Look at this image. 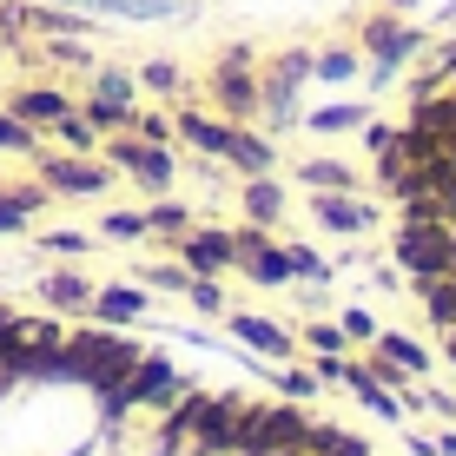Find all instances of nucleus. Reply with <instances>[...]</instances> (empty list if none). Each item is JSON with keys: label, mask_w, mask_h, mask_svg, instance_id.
<instances>
[{"label": "nucleus", "mask_w": 456, "mask_h": 456, "mask_svg": "<svg viewBox=\"0 0 456 456\" xmlns=\"http://www.w3.org/2000/svg\"><path fill=\"white\" fill-rule=\"evenodd\" d=\"M239 397H206V390H185L179 403L166 411V444H199V456L232 450V430H239Z\"/></svg>", "instance_id": "f257e3e1"}, {"label": "nucleus", "mask_w": 456, "mask_h": 456, "mask_svg": "<svg viewBox=\"0 0 456 456\" xmlns=\"http://www.w3.org/2000/svg\"><path fill=\"white\" fill-rule=\"evenodd\" d=\"M390 258L411 272V285L450 278V272H456V225H450V218H397Z\"/></svg>", "instance_id": "f03ea898"}, {"label": "nucleus", "mask_w": 456, "mask_h": 456, "mask_svg": "<svg viewBox=\"0 0 456 456\" xmlns=\"http://www.w3.org/2000/svg\"><path fill=\"white\" fill-rule=\"evenodd\" d=\"M67 357H73V384H86V390H119L126 384V370L139 364V344L133 338H113V331H73L67 338Z\"/></svg>", "instance_id": "7ed1b4c3"}, {"label": "nucleus", "mask_w": 456, "mask_h": 456, "mask_svg": "<svg viewBox=\"0 0 456 456\" xmlns=\"http://www.w3.org/2000/svg\"><path fill=\"white\" fill-rule=\"evenodd\" d=\"M311 417L305 411H285V403H272V411H239V430H232V456H285L305 444Z\"/></svg>", "instance_id": "20e7f679"}, {"label": "nucleus", "mask_w": 456, "mask_h": 456, "mask_svg": "<svg viewBox=\"0 0 456 456\" xmlns=\"http://www.w3.org/2000/svg\"><path fill=\"white\" fill-rule=\"evenodd\" d=\"M206 86H212L218 113H225L232 126H251V119H258V53H251V46H225Z\"/></svg>", "instance_id": "39448f33"}, {"label": "nucleus", "mask_w": 456, "mask_h": 456, "mask_svg": "<svg viewBox=\"0 0 456 456\" xmlns=\"http://www.w3.org/2000/svg\"><path fill=\"white\" fill-rule=\"evenodd\" d=\"M100 159L126 172V179H139L146 192H172V179H179V159H172V146H152V139H139V133H113V139H100Z\"/></svg>", "instance_id": "423d86ee"}, {"label": "nucleus", "mask_w": 456, "mask_h": 456, "mask_svg": "<svg viewBox=\"0 0 456 456\" xmlns=\"http://www.w3.org/2000/svg\"><path fill=\"white\" fill-rule=\"evenodd\" d=\"M357 46L370 53V73H377V80H397L403 60L423 53V27H411L403 13H370V20L357 27Z\"/></svg>", "instance_id": "0eeeda50"}, {"label": "nucleus", "mask_w": 456, "mask_h": 456, "mask_svg": "<svg viewBox=\"0 0 456 456\" xmlns=\"http://www.w3.org/2000/svg\"><path fill=\"white\" fill-rule=\"evenodd\" d=\"M40 159V185L53 199H100L106 185H113V166H100L93 152H34Z\"/></svg>", "instance_id": "6e6552de"}, {"label": "nucleus", "mask_w": 456, "mask_h": 456, "mask_svg": "<svg viewBox=\"0 0 456 456\" xmlns=\"http://www.w3.org/2000/svg\"><path fill=\"white\" fill-rule=\"evenodd\" d=\"M172 245H179V265H185V272H199V278L239 272V239H232V232H218V225H185Z\"/></svg>", "instance_id": "1a4fd4ad"}, {"label": "nucleus", "mask_w": 456, "mask_h": 456, "mask_svg": "<svg viewBox=\"0 0 456 456\" xmlns=\"http://www.w3.org/2000/svg\"><path fill=\"white\" fill-rule=\"evenodd\" d=\"M311 212H318V225L344 232V239H357V232L377 225V206L357 199V192H311Z\"/></svg>", "instance_id": "9d476101"}, {"label": "nucleus", "mask_w": 456, "mask_h": 456, "mask_svg": "<svg viewBox=\"0 0 456 456\" xmlns=\"http://www.w3.org/2000/svg\"><path fill=\"white\" fill-rule=\"evenodd\" d=\"M7 113H13V119H27L34 133H46L53 119H67V113H73V100H67L60 86H13V93H7Z\"/></svg>", "instance_id": "9b49d317"}, {"label": "nucleus", "mask_w": 456, "mask_h": 456, "mask_svg": "<svg viewBox=\"0 0 456 456\" xmlns=\"http://www.w3.org/2000/svg\"><path fill=\"white\" fill-rule=\"evenodd\" d=\"M172 133H179L192 152H206V159H225L239 126H232V119H212V113H179V119H172Z\"/></svg>", "instance_id": "f8f14e48"}, {"label": "nucleus", "mask_w": 456, "mask_h": 456, "mask_svg": "<svg viewBox=\"0 0 456 456\" xmlns=\"http://www.w3.org/2000/svg\"><path fill=\"white\" fill-rule=\"evenodd\" d=\"M86 318L93 324H133V318H146V285H93Z\"/></svg>", "instance_id": "ddd939ff"}, {"label": "nucleus", "mask_w": 456, "mask_h": 456, "mask_svg": "<svg viewBox=\"0 0 456 456\" xmlns=\"http://www.w3.org/2000/svg\"><path fill=\"white\" fill-rule=\"evenodd\" d=\"M46 185L34 179V185H0V239H13V232H27V218L34 212H46Z\"/></svg>", "instance_id": "4468645a"}, {"label": "nucleus", "mask_w": 456, "mask_h": 456, "mask_svg": "<svg viewBox=\"0 0 456 456\" xmlns=\"http://www.w3.org/2000/svg\"><path fill=\"white\" fill-rule=\"evenodd\" d=\"M239 206H245L251 225H278V218H285V185H278L272 172H251L245 192H239Z\"/></svg>", "instance_id": "2eb2a0df"}, {"label": "nucleus", "mask_w": 456, "mask_h": 456, "mask_svg": "<svg viewBox=\"0 0 456 456\" xmlns=\"http://www.w3.org/2000/svg\"><path fill=\"white\" fill-rule=\"evenodd\" d=\"M225 166H232V172H245V179H251V172H278V146H272L265 133H251V126H239V133H232Z\"/></svg>", "instance_id": "dca6fc26"}, {"label": "nucleus", "mask_w": 456, "mask_h": 456, "mask_svg": "<svg viewBox=\"0 0 456 456\" xmlns=\"http://www.w3.org/2000/svg\"><path fill=\"white\" fill-rule=\"evenodd\" d=\"M40 305L46 311H86L93 305V278L86 272H46L40 278Z\"/></svg>", "instance_id": "f3484780"}, {"label": "nucleus", "mask_w": 456, "mask_h": 456, "mask_svg": "<svg viewBox=\"0 0 456 456\" xmlns=\"http://www.w3.org/2000/svg\"><path fill=\"white\" fill-rule=\"evenodd\" d=\"M232 338H239L245 351H258V357H291V331H278L272 318H251V311L232 318Z\"/></svg>", "instance_id": "a211bd4d"}, {"label": "nucleus", "mask_w": 456, "mask_h": 456, "mask_svg": "<svg viewBox=\"0 0 456 456\" xmlns=\"http://www.w3.org/2000/svg\"><path fill=\"white\" fill-rule=\"evenodd\" d=\"M60 7H80V13H119V20H172L179 0H60Z\"/></svg>", "instance_id": "6ab92c4d"}, {"label": "nucleus", "mask_w": 456, "mask_h": 456, "mask_svg": "<svg viewBox=\"0 0 456 456\" xmlns=\"http://www.w3.org/2000/svg\"><path fill=\"white\" fill-rule=\"evenodd\" d=\"M403 126H417V133H436V139H456V93H423Z\"/></svg>", "instance_id": "aec40b11"}, {"label": "nucleus", "mask_w": 456, "mask_h": 456, "mask_svg": "<svg viewBox=\"0 0 456 456\" xmlns=\"http://www.w3.org/2000/svg\"><path fill=\"white\" fill-rule=\"evenodd\" d=\"M297 179H305V192H357V166L344 159H305Z\"/></svg>", "instance_id": "412c9836"}, {"label": "nucleus", "mask_w": 456, "mask_h": 456, "mask_svg": "<svg viewBox=\"0 0 456 456\" xmlns=\"http://www.w3.org/2000/svg\"><path fill=\"white\" fill-rule=\"evenodd\" d=\"M86 100H113V106H133L139 100V80L126 67H86Z\"/></svg>", "instance_id": "4be33fe9"}, {"label": "nucleus", "mask_w": 456, "mask_h": 456, "mask_svg": "<svg viewBox=\"0 0 456 456\" xmlns=\"http://www.w3.org/2000/svg\"><path fill=\"white\" fill-rule=\"evenodd\" d=\"M377 357H384V364H397V370H430V351H423L417 338H403V331H377Z\"/></svg>", "instance_id": "5701e85b"}, {"label": "nucleus", "mask_w": 456, "mask_h": 456, "mask_svg": "<svg viewBox=\"0 0 456 456\" xmlns=\"http://www.w3.org/2000/svg\"><path fill=\"white\" fill-rule=\"evenodd\" d=\"M46 133L60 139V152H100V133H93V119L80 113V106H73L67 119H53V126H46Z\"/></svg>", "instance_id": "b1692460"}, {"label": "nucleus", "mask_w": 456, "mask_h": 456, "mask_svg": "<svg viewBox=\"0 0 456 456\" xmlns=\"http://www.w3.org/2000/svg\"><path fill=\"white\" fill-rule=\"evenodd\" d=\"M311 80H331V86L357 80V46H324V53H311Z\"/></svg>", "instance_id": "393cba45"}, {"label": "nucleus", "mask_w": 456, "mask_h": 456, "mask_svg": "<svg viewBox=\"0 0 456 456\" xmlns=\"http://www.w3.org/2000/svg\"><path fill=\"white\" fill-rule=\"evenodd\" d=\"M417 297H423V311H430L444 331H456V272H450V278H430V285H417Z\"/></svg>", "instance_id": "a878e982"}, {"label": "nucleus", "mask_w": 456, "mask_h": 456, "mask_svg": "<svg viewBox=\"0 0 456 456\" xmlns=\"http://www.w3.org/2000/svg\"><path fill=\"white\" fill-rule=\"evenodd\" d=\"M185 225H192V212H185L179 199H152L146 206V239H179Z\"/></svg>", "instance_id": "bb28decb"}, {"label": "nucleus", "mask_w": 456, "mask_h": 456, "mask_svg": "<svg viewBox=\"0 0 456 456\" xmlns=\"http://www.w3.org/2000/svg\"><path fill=\"white\" fill-rule=\"evenodd\" d=\"M80 113L93 119V133L113 139V133H133V113L139 106H113V100H80Z\"/></svg>", "instance_id": "cd10ccee"}, {"label": "nucleus", "mask_w": 456, "mask_h": 456, "mask_svg": "<svg viewBox=\"0 0 456 456\" xmlns=\"http://www.w3.org/2000/svg\"><path fill=\"white\" fill-rule=\"evenodd\" d=\"M450 80H456V40H444V46L430 53V67L417 73V100H423V93H444Z\"/></svg>", "instance_id": "c85d7f7f"}, {"label": "nucleus", "mask_w": 456, "mask_h": 456, "mask_svg": "<svg viewBox=\"0 0 456 456\" xmlns=\"http://www.w3.org/2000/svg\"><path fill=\"white\" fill-rule=\"evenodd\" d=\"M364 119H370L364 106H318V113H305V126H311V133H357Z\"/></svg>", "instance_id": "c756f323"}, {"label": "nucleus", "mask_w": 456, "mask_h": 456, "mask_svg": "<svg viewBox=\"0 0 456 456\" xmlns=\"http://www.w3.org/2000/svg\"><path fill=\"white\" fill-rule=\"evenodd\" d=\"M0 152H20V159H34V152H40V133L27 119H13L7 106H0Z\"/></svg>", "instance_id": "7c9ffc66"}, {"label": "nucleus", "mask_w": 456, "mask_h": 456, "mask_svg": "<svg viewBox=\"0 0 456 456\" xmlns=\"http://www.w3.org/2000/svg\"><path fill=\"white\" fill-rule=\"evenodd\" d=\"M133 80L146 86V93H179V86H185V73H179V60H146Z\"/></svg>", "instance_id": "2f4dec72"}, {"label": "nucleus", "mask_w": 456, "mask_h": 456, "mask_svg": "<svg viewBox=\"0 0 456 456\" xmlns=\"http://www.w3.org/2000/svg\"><path fill=\"white\" fill-rule=\"evenodd\" d=\"M100 232H106V239H119V245H133V239H146V212H106Z\"/></svg>", "instance_id": "473e14b6"}, {"label": "nucleus", "mask_w": 456, "mask_h": 456, "mask_svg": "<svg viewBox=\"0 0 456 456\" xmlns=\"http://www.w3.org/2000/svg\"><path fill=\"white\" fill-rule=\"evenodd\" d=\"M285 251H291V278H305V285H324V278H331V265H324L311 245H285Z\"/></svg>", "instance_id": "72a5a7b5"}, {"label": "nucleus", "mask_w": 456, "mask_h": 456, "mask_svg": "<svg viewBox=\"0 0 456 456\" xmlns=\"http://www.w3.org/2000/svg\"><path fill=\"white\" fill-rule=\"evenodd\" d=\"M146 291H179L185 297V285H192V272H185V265H146Z\"/></svg>", "instance_id": "f704fd0d"}, {"label": "nucleus", "mask_w": 456, "mask_h": 456, "mask_svg": "<svg viewBox=\"0 0 456 456\" xmlns=\"http://www.w3.org/2000/svg\"><path fill=\"white\" fill-rule=\"evenodd\" d=\"M40 251H53V258H86L93 239L86 232H40Z\"/></svg>", "instance_id": "c9c22d12"}, {"label": "nucleus", "mask_w": 456, "mask_h": 456, "mask_svg": "<svg viewBox=\"0 0 456 456\" xmlns=\"http://www.w3.org/2000/svg\"><path fill=\"white\" fill-rule=\"evenodd\" d=\"M185 297H192V311H212V318L225 311V291H218V278H199V272H192V285H185Z\"/></svg>", "instance_id": "e433bc0d"}, {"label": "nucleus", "mask_w": 456, "mask_h": 456, "mask_svg": "<svg viewBox=\"0 0 456 456\" xmlns=\"http://www.w3.org/2000/svg\"><path fill=\"white\" fill-rule=\"evenodd\" d=\"M305 344H311V351H324V357H344V344H351V338H344V324H311Z\"/></svg>", "instance_id": "4c0bfd02"}, {"label": "nucleus", "mask_w": 456, "mask_h": 456, "mask_svg": "<svg viewBox=\"0 0 456 456\" xmlns=\"http://www.w3.org/2000/svg\"><path fill=\"white\" fill-rule=\"evenodd\" d=\"M133 133H139V139H152V146H172V139H179L166 113H133Z\"/></svg>", "instance_id": "58836bf2"}, {"label": "nucleus", "mask_w": 456, "mask_h": 456, "mask_svg": "<svg viewBox=\"0 0 456 456\" xmlns=\"http://www.w3.org/2000/svg\"><path fill=\"white\" fill-rule=\"evenodd\" d=\"M338 324H344V338H351V344H377V318H370V311H357V305H351Z\"/></svg>", "instance_id": "ea45409f"}, {"label": "nucleus", "mask_w": 456, "mask_h": 456, "mask_svg": "<svg viewBox=\"0 0 456 456\" xmlns=\"http://www.w3.org/2000/svg\"><path fill=\"white\" fill-rule=\"evenodd\" d=\"M20 34H27V0H0V40L13 46Z\"/></svg>", "instance_id": "a19ab883"}, {"label": "nucleus", "mask_w": 456, "mask_h": 456, "mask_svg": "<svg viewBox=\"0 0 456 456\" xmlns=\"http://www.w3.org/2000/svg\"><path fill=\"white\" fill-rule=\"evenodd\" d=\"M46 60H60V67H93L86 40H46Z\"/></svg>", "instance_id": "79ce46f5"}, {"label": "nucleus", "mask_w": 456, "mask_h": 456, "mask_svg": "<svg viewBox=\"0 0 456 456\" xmlns=\"http://www.w3.org/2000/svg\"><path fill=\"white\" fill-rule=\"evenodd\" d=\"M278 390H285V397H305V403H311V390H318V370H278Z\"/></svg>", "instance_id": "37998d69"}, {"label": "nucleus", "mask_w": 456, "mask_h": 456, "mask_svg": "<svg viewBox=\"0 0 456 456\" xmlns=\"http://www.w3.org/2000/svg\"><path fill=\"white\" fill-rule=\"evenodd\" d=\"M27 344H40V351H53V344H67V331H60L53 318H27Z\"/></svg>", "instance_id": "c03bdc74"}, {"label": "nucleus", "mask_w": 456, "mask_h": 456, "mask_svg": "<svg viewBox=\"0 0 456 456\" xmlns=\"http://www.w3.org/2000/svg\"><path fill=\"white\" fill-rule=\"evenodd\" d=\"M390 139H397V126H370V119H364V146H370V152H390Z\"/></svg>", "instance_id": "a18cd8bd"}, {"label": "nucleus", "mask_w": 456, "mask_h": 456, "mask_svg": "<svg viewBox=\"0 0 456 456\" xmlns=\"http://www.w3.org/2000/svg\"><path fill=\"white\" fill-rule=\"evenodd\" d=\"M338 456H370V444H364V436H344V444H338Z\"/></svg>", "instance_id": "49530a36"}, {"label": "nucleus", "mask_w": 456, "mask_h": 456, "mask_svg": "<svg viewBox=\"0 0 456 456\" xmlns=\"http://www.w3.org/2000/svg\"><path fill=\"white\" fill-rule=\"evenodd\" d=\"M436 456H456V430H450V436H436Z\"/></svg>", "instance_id": "de8ad7c7"}, {"label": "nucleus", "mask_w": 456, "mask_h": 456, "mask_svg": "<svg viewBox=\"0 0 456 456\" xmlns=\"http://www.w3.org/2000/svg\"><path fill=\"white\" fill-rule=\"evenodd\" d=\"M444 357H450V364H456V331H444Z\"/></svg>", "instance_id": "09e8293b"}, {"label": "nucleus", "mask_w": 456, "mask_h": 456, "mask_svg": "<svg viewBox=\"0 0 456 456\" xmlns=\"http://www.w3.org/2000/svg\"><path fill=\"white\" fill-rule=\"evenodd\" d=\"M384 7H390V13H403V7H417V0H384Z\"/></svg>", "instance_id": "8fccbe9b"}, {"label": "nucleus", "mask_w": 456, "mask_h": 456, "mask_svg": "<svg viewBox=\"0 0 456 456\" xmlns=\"http://www.w3.org/2000/svg\"><path fill=\"white\" fill-rule=\"evenodd\" d=\"M0 60H7V40H0Z\"/></svg>", "instance_id": "3c124183"}]
</instances>
